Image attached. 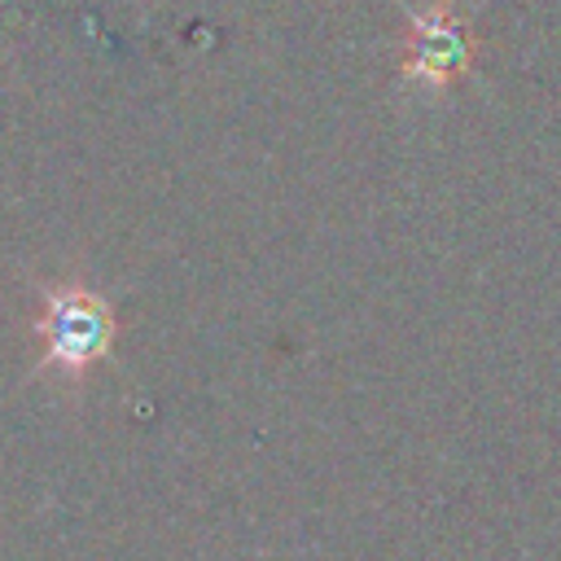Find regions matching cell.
<instances>
[{"label":"cell","instance_id":"obj_1","mask_svg":"<svg viewBox=\"0 0 561 561\" xmlns=\"http://www.w3.org/2000/svg\"><path fill=\"white\" fill-rule=\"evenodd\" d=\"M26 329L35 342V377L57 381L61 390H79L118 346L114 302L79 272L44 276L35 285Z\"/></svg>","mask_w":561,"mask_h":561},{"label":"cell","instance_id":"obj_2","mask_svg":"<svg viewBox=\"0 0 561 561\" xmlns=\"http://www.w3.org/2000/svg\"><path fill=\"white\" fill-rule=\"evenodd\" d=\"M460 61H465V44H460L456 18H451L447 9L421 13V18L412 22L408 75H412V79H434V83H443Z\"/></svg>","mask_w":561,"mask_h":561}]
</instances>
